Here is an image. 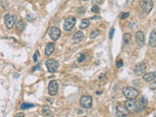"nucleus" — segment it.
Returning <instances> with one entry per match:
<instances>
[{
    "instance_id": "nucleus-20",
    "label": "nucleus",
    "mask_w": 156,
    "mask_h": 117,
    "mask_svg": "<svg viewBox=\"0 0 156 117\" xmlns=\"http://www.w3.org/2000/svg\"><path fill=\"white\" fill-rule=\"evenodd\" d=\"M42 114L43 115H50L51 114V109L48 105H44L42 108Z\"/></svg>"
},
{
    "instance_id": "nucleus-26",
    "label": "nucleus",
    "mask_w": 156,
    "mask_h": 117,
    "mask_svg": "<svg viewBox=\"0 0 156 117\" xmlns=\"http://www.w3.org/2000/svg\"><path fill=\"white\" fill-rule=\"evenodd\" d=\"M129 15H130V14H129L128 12L122 13V14L120 15V18H121V19H126V18H128V17H129Z\"/></svg>"
},
{
    "instance_id": "nucleus-19",
    "label": "nucleus",
    "mask_w": 156,
    "mask_h": 117,
    "mask_svg": "<svg viewBox=\"0 0 156 117\" xmlns=\"http://www.w3.org/2000/svg\"><path fill=\"white\" fill-rule=\"evenodd\" d=\"M16 28H17L18 30H23L25 28V23L21 20H19L17 23H16Z\"/></svg>"
},
{
    "instance_id": "nucleus-22",
    "label": "nucleus",
    "mask_w": 156,
    "mask_h": 117,
    "mask_svg": "<svg viewBox=\"0 0 156 117\" xmlns=\"http://www.w3.org/2000/svg\"><path fill=\"white\" fill-rule=\"evenodd\" d=\"M131 38H132V36H131L130 33H125L124 34V37H123V39H124V43L125 44H128L129 41L131 40Z\"/></svg>"
},
{
    "instance_id": "nucleus-25",
    "label": "nucleus",
    "mask_w": 156,
    "mask_h": 117,
    "mask_svg": "<svg viewBox=\"0 0 156 117\" xmlns=\"http://www.w3.org/2000/svg\"><path fill=\"white\" fill-rule=\"evenodd\" d=\"M92 12L93 13H96V14H98V13L99 12V8L98 6H94L92 8Z\"/></svg>"
},
{
    "instance_id": "nucleus-4",
    "label": "nucleus",
    "mask_w": 156,
    "mask_h": 117,
    "mask_svg": "<svg viewBox=\"0 0 156 117\" xmlns=\"http://www.w3.org/2000/svg\"><path fill=\"white\" fill-rule=\"evenodd\" d=\"M46 66H47V70L49 72L54 73L58 70L59 67V63L55 60H49L46 62Z\"/></svg>"
},
{
    "instance_id": "nucleus-13",
    "label": "nucleus",
    "mask_w": 156,
    "mask_h": 117,
    "mask_svg": "<svg viewBox=\"0 0 156 117\" xmlns=\"http://www.w3.org/2000/svg\"><path fill=\"white\" fill-rule=\"evenodd\" d=\"M136 42L139 47H142L144 45V34L142 31L139 30L136 33Z\"/></svg>"
},
{
    "instance_id": "nucleus-9",
    "label": "nucleus",
    "mask_w": 156,
    "mask_h": 117,
    "mask_svg": "<svg viewBox=\"0 0 156 117\" xmlns=\"http://www.w3.org/2000/svg\"><path fill=\"white\" fill-rule=\"evenodd\" d=\"M147 105H148V100L146 97L141 98V100H139V103H137V111H142L146 108Z\"/></svg>"
},
{
    "instance_id": "nucleus-15",
    "label": "nucleus",
    "mask_w": 156,
    "mask_h": 117,
    "mask_svg": "<svg viewBox=\"0 0 156 117\" xmlns=\"http://www.w3.org/2000/svg\"><path fill=\"white\" fill-rule=\"evenodd\" d=\"M54 50H55V43H48L46 48H45V55L51 56L53 54Z\"/></svg>"
},
{
    "instance_id": "nucleus-21",
    "label": "nucleus",
    "mask_w": 156,
    "mask_h": 117,
    "mask_svg": "<svg viewBox=\"0 0 156 117\" xmlns=\"http://www.w3.org/2000/svg\"><path fill=\"white\" fill-rule=\"evenodd\" d=\"M33 105L32 103H21V109H23V110H25V109H28V108H31V107H33Z\"/></svg>"
},
{
    "instance_id": "nucleus-2",
    "label": "nucleus",
    "mask_w": 156,
    "mask_h": 117,
    "mask_svg": "<svg viewBox=\"0 0 156 117\" xmlns=\"http://www.w3.org/2000/svg\"><path fill=\"white\" fill-rule=\"evenodd\" d=\"M92 105H93V98L91 96H83V97H81V99H80V105L83 108L90 109V108H92Z\"/></svg>"
},
{
    "instance_id": "nucleus-28",
    "label": "nucleus",
    "mask_w": 156,
    "mask_h": 117,
    "mask_svg": "<svg viewBox=\"0 0 156 117\" xmlns=\"http://www.w3.org/2000/svg\"><path fill=\"white\" fill-rule=\"evenodd\" d=\"M33 61L34 62H37V61H38V52H36L35 54L33 55Z\"/></svg>"
},
{
    "instance_id": "nucleus-16",
    "label": "nucleus",
    "mask_w": 156,
    "mask_h": 117,
    "mask_svg": "<svg viewBox=\"0 0 156 117\" xmlns=\"http://www.w3.org/2000/svg\"><path fill=\"white\" fill-rule=\"evenodd\" d=\"M156 31L155 29H153L150 33V37H149V45L151 46L152 48H155L156 47Z\"/></svg>"
},
{
    "instance_id": "nucleus-31",
    "label": "nucleus",
    "mask_w": 156,
    "mask_h": 117,
    "mask_svg": "<svg viewBox=\"0 0 156 117\" xmlns=\"http://www.w3.org/2000/svg\"><path fill=\"white\" fill-rule=\"evenodd\" d=\"M155 86H156V83H155V82H153V84H152V85H150V89H151V90H154V89H155Z\"/></svg>"
},
{
    "instance_id": "nucleus-23",
    "label": "nucleus",
    "mask_w": 156,
    "mask_h": 117,
    "mask_svg": "<svg viewBox=\"0 0 156 117\" xmlns=\"http://www.w3.org/2000/svg\"><path fill=\"white\" fill-rule=\"evenodd\" d=\"M99 34V31L98 30V29H95V30H93L92 32H91V34H90V38H91V39L96 38V37L98 36Z\"/></svg>"
},
{
    "instance_id": "nucleus-1",
    "label": "nucleus",
    "mask_w": 156,
    "mask_h": 117,
    "mask_svg": "<svg viewBox=\"0 0 156 117\" xmlns=\"http://www.w3.org/2000/svg\"><path fill=\"white\" fill-rule=\"evenodd\" d=\"M123 95L128 100H135L139 96V91L133 87H125L123 89Z\"/></svg>"
},
{
    "instance_id": "nucleus-6",
    "label": "nucleus",
    "mask_w": 156,
    "mask_h": 117,
    "mask_svg": "<svg viewBox=\"0 0 156 117\" xmlns=\"http://www.w3.org/2000/svg\"><path fill=\"white\" fill-rule=\"evenodd\" d=\"M16 23V16L14 15H9L7 14L5 16V25H6L8 29H11L14 26Z\"/></svg>"
},
{
    "instance_id": "nucleus-32",
    "label": "nucleus",
    "mask_w": 156,
    "mask_h": 117,
    "mask_svg": "<svg viewBox=\"0 0 156 117\" xmlns=\"http://www.w3.org/2000/svg\"><path fill=\"white\" fill-rule=\"evenodd\" d=\"M39 68H40V66H39V65H36L35 67H33V68H32V70L34 71V70H39Z\"/></svg>"
},
{
    "instance_id": "nucleus-11",
    "label": "nucleus",
    "mask_w": 156,
    "mask_h": 117,
    "mask_svg": "<svg viewBox=\"0 0 156 117\" xmlns=\"http://www.w3.org/2000/svg\"><path fill=\"white\" fill-rule=\"evenodd\" d=\"M117 117H127L129 115V111L123 105H119L116 108Z\"/></svg>"
},
{
    "instance_id": "nucleus-18",
    "label": "nucleus",
    "mask_w": 156,
    "mask_h": 117,
    "mask_svg": "<svg viewBox=\"0 0 156 117\" xmlns=\"http://www.w3.org/2000/svg\"><path fill=\"white\" fill-rule=\"evenodd\" d=\"M89 25H90V21H89V19H84V20L81 21V23H80V28L84 29L86 28H88Z\"/></svg>"
},
{
    "instance_id": "nucleus-34",
    "label": "nucleus",
    "mask_w": 156,
    "mask_h": 117,
    "mask_svg": "<svg viewBox=\"0 0 156 117\" xmlns=\"http://www.w3.org/2000/svg\"><path fill=\"white\" fill-rule=\"evenodd\" d=\"M34 117H35V116H34Z\"/></svg>"
},
{
    "instance_id": "nucleus-17",
    "label": "nucleus",
    "mask_w": 156,
    "mask_h": 117,
    "mask_svg": "<svg viewBox=\"0 0 156 117\" xmlns=\"http://www.w3.org/2000/svg\"><path fill=\"white\" fill-rule=\"evenodd\" d=\"M155 78H156V73H155V72L146 73V74L144 75V81H146V82H152V81H154Z\"/></svg>"
},
{
    "instance_id": "nucleus-8",
    "label": "nucleus",
    "mask_w": 156,
    "mask_h": 117,
    "mask_svg": "<svg viewBox=\"0 0 156 117\" xmlns=\"http://www.w3.org/2000/svg\"><path fill=\"white\" fill-rule=\"evenodd\" d=\"M50 37L53 39L54 41H56V40H58L59 38H60V36H61V30H60V28H57V26H53V28H51L50 29Z\"/></svg>"
},
{
    "instance_id": "nucleus-5",
    "label": "nucleus",
    "mask_w": 156,
    "mask_h": 117,
    "mask_svg": "<svg viewBox=\"0 0 156 117\" xmlns=\"http://www.w3.org/2000/svg\"><path fill=\"white\" fill-rule=\"evenodd\" d=\"M139 4H141L142 9L146 13H149L153 8V2L151 0H142Z\"/></svg>"
},
{
    "instance_id": "nucleus-10",
    "label": "nucleus",
    "mask_w": 156,
    "mask_h": 117,
    "mask_svg": "<svg viewBox=\"0 0 156 117\" xmlns=\"http://www.w3.org/2000/svg\"><path fill=\"white\" fill-rule=\"evenodd\" d=\"M124 106L127 108L129 112H136L137 111V103L134 100H128L125 103Z\"/></svg>"
},
{
    "instance_id": "nucleus-12",
    "label": "nucleus",
    "mask_w": 156,
    "mask_h": 117,
    "mask_svg": "<svg viewBox=\"0 0 156 117\" xmlns=\"http://www.w3.org/2000/svg\"><path fill=\"white\" fill-rule=\"evenodd\" d=\"M146 65L144 63H139L138 65H135V67H134V73L136 74V75H141L146 71Z\"/></svg>"
},
{
    "instance_id": "nucleus-14",
    "label": "nucleus",
    "mask_w": 156,
    "mask_h": 117,
    "mask_svg": "<svg viewBox=\"0 0 156 117\" xmlns=\"http://www.w3.org/2000/svg\"><path fill=\"white\" fill-rule=\"evenodd\" d=\"M83 38H84V33L81 30H79L77 32H75V34L73 35V42L74 43H79V42L83 40Z\"/></svg>"
},
{
    "instance_id": "nucleus-27",
    "label": "nucleus",
    "mask_w": 156,
    "mask_h": 117,
    "mask_svg": "<svg viewBox=\"0 0 156 117\" xmlns=\"http://www.w3.org/2000/svg\"><path fill=\"white\" fill-rule=\"evenodd\" d=\"M116 66L117 67H121V66H123V62L121 60H118L116 62Z\"/></svg>"
},
{
    "instance_id": "nucleus-33",
    "label": "nucleus",
    "mask_w": 156,
    "mask_h": 117,
    "mask_svg": "<svg viewBox=\"0 0 156 117\" xmlns=\"http://www.w3.org/2000/svg\"><path fill=\"white\" fill-rule=\"evenodd\" d=\"M84 1H87V0H84Z\"/></svg>"
},
{
    "instance_id": "nucleus-3",
    "label": "nucleus",
    "mask_w": 156,
    "mask_h": 117,
    "mask_svg": "<svg viewBox=\"0 0 156 117\" xmlns=\"http://www.w3.org/2000/svg\"><path fill=\"white\" fill-rule=\"evenodd\" d=\"M75 23H76V19L74 17L66 19L64 23V29L66 31H70L71 29L73 28V26L75 25Z\"/></svg>"
},
{
    "instance_id": "nucleus-29",
    "label": "nucleus",
    "mask_w": 156,
    "mask_h": 117,
    "mask_svg": "<svg viewBox=\"0 0 156 117\" xmlns=\"http://www.w3.org/2000/svg\"><path fill=\"white\" fill-rule=\"evenodd\" d=\"M113 34H114V28H111L110 29V32H109V38H112V37H113Z\"/></svg>"
},
{
    "instance_id": "nucleus-24",
    "label": "nucleus",
    "mask_w": 156,
    "mask_h": 117,
    "mask_svg": "<svg viewBox=\"0 0 156 117\" xmlns=\"http://www.w3.org/2000/svg\"><path fill=\"white\" fill-rule=\"evenodd\" d=\"M86 58H87V56H86V54H81L79 56V57H78V62L79 63H82V62H84V61L86 60Z\"/></svg>"
},
{
    "instance_id": "nucleus-30",
    "label": "nucleus",
    "mask_w": 156,
    "mask_h": 117,
    "mask_svg": "<svg viewBox=\"0 0 156 117\" xmlns=\"http://www.w3.org/2000/svg\"><path fill=\"white\" fill-rule=\"evenodd\" d=\"M16 117H25V114L21 113V112H19V113L16 114Z\"/></svg>"
},
{
    "instance_id": "nucleus-7",
    "label": "nucleus",
    "mask_w": 156,
    "mask_h": 117,
    "mask_svg": "<svg viewBox=\"0 0 156 117\" xmlns=\"http://www.w3.org/2000/svg\"><path fill=\"white\" fill-rule=\"evenodd\" d=\"M58 90H59L58 82L55 80L51 81L49 83V86H48V92H49V94L51 96H55L58 93Z\"/></svg>"
}]
</instances>
